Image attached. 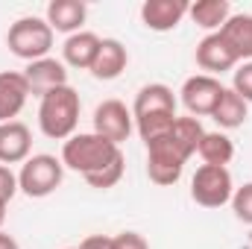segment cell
Instances as JSON below:
<instances>
[{"instance_id":"obj_20","label":"cell","mask_w":252,"mask_h":249,"mask_svg":"<svg viewBox=\"0 0 252 249\" xmlns=\"http://www.w3.org/2000/svg\"><path fill=\"white\" fill-rule=\"evenodd\" d=\"M211 118H214V124L220 126V129H238L250 118V103L244 97H238L232 88H226L223 97H220V103H217V109L211 112Z\"/></svg>"},{"instance_id":"obj_1","label":"cell","mask_w":252,"mask_h":249,"mask_svg":"<svg viewBox=\"0 0 252 249\" xmlns=\"http://www.w3.org/2000/svg\"><path fill=\"white\" fill-rule=\"evenodd\" d=\"M121 156H124L121 147L100 138L97 132H76L62 144V164L73 173H82V179L100 173Z\"/></svg>"},{"instance_id":"obj_17","label":"cell","mask_w":252,"mask_h":249,"mask_svg":"<svg viewBox=\"0 0 252 249\" xmlns=\"http://www.w3.org/2000/svg\"><path fill=\"white\" fill-rule=\"evenodd\" d=\"M126 64H129V53H126L124 44L118 38H103L100 53H97V59L91 64V76L94 79H103V82L118 79L126 70Z\"/></svg>"},{"instance_id":"obj_9","label":"cell","mask_w":252,"mask_h":249,"mask_svg":"<svg viewBox=\"0 0 252 249\" xmlns=\"http://www.w3.org/2000/svg\"><path fill=\"white\" fill-rule=\"evenodd\" d=\"M32 153V132L21 121L0 124V164H24Z\"/></svg>"},{"instance_id":"obj_25","label":"cell","mask_w":252,"mask_h":249,"mask_svg":"<svg viewBox=\"0 0 252 249\" xmlns=\"http://www.w3.org/2000/svg\"><path fill=\"white\" fill-rule=\"evenodd\" d=\"M232 211L241 223L252 226V182H247L244 187H235L232 193Z\"/></svg>"},{"instance_id":"obj_5","label":"cell","mask_w":252,"mask_h":249,"mask_svg":"<svg viewBox=\"0 0 252 249\" xmlns=\"http://www.w3.org/2000/svg\"><path fill=\"white\" fill-rule=\"evenodd\" d=\"M64 179V164L62 158L56 156H30L24 164H21V173H18V190L30 199H44L50 196L56 187L62 185Z\"/></svg>"},{"instance_id":"obj_27","label":"cell","mask_w":252,"mask_h":249,"mask_svg":"<svg viewBox=\"0 0 252 249\" xmlns=\"http://www.w3.org/2000/svg\"><path fill=\"white\" fill-rule=\"evenodd\" d=\"M112 249H150V244L138 232H121L112 238Z\"/></svg>"},{"instance_id":"obj_13","label":"cell","mask_w":252,"mask_h":249,"mask_svg":"<svg viewBox=\"0 0 252 249\" xmlns=\"http://www.w3.org/2000/svg\"><path fill=\"white\" fill-rule=\"evenodd\" d=\"M30 97V85L24 79L21 70H3L0 73V124H9L21 115V109L27 106Z\"/></svg>"},{"instance_id":"obj_31","label":"cell","mask_w":252,"mask_h":249,"mask_svg":"<svg viewBox=\"0 0 252 249\" xmlns=\"http://www.w3.org/2000/svg\"><path fill=\"white\" fill-rule=\"evenodd\" d=\"M6 205H9V202L0 199V232H3V223H6Z\"/></svg>"},{"instance_id":"obj_15","label":"cell","mask_w":252,"mask_h":249,"mask_svg":"<svg viewBox=\"0 0 252 249\" xmlns=\"http://www.w3.org/2000/svg\"><path fill=\"white\" fill-rule=\"evenodd\" d=\"M100 44H103V38L97 32H88V30L67 35L62 44L64 64H70L76 70H91V64L97 59V53H100Z\"/></svg>"},{"instance_id":"obj_14","label":"cell","mask_w":252,"mask_h":249,"mask_svg":"<svg viewBox=\"0 0 252 249\" xmlns=\"http://www.w3.org/2000/svg\"><path fill=\"white\" fill-rule=\"evenodd\" d=\"M147 115H176V97L173 88L161 82H150L135 94L132 103V118H147Z\"/></svg>"},{"instance_id":"obj_19","label":"cell","mask_w":252,"mask_h":249,"mask_svg":"<svg viewBox=\"0 0 252 249\" xmlns=\"http://www.w3.org/2000/svg\"><path fill=\"white\" fill-rule=\"evenodd\" d=\"M188 15L196 27H202L208 32H220L223 24L232 18V6H229V0H196L188 6Z\"/></svg>"},{"instance_id":"obj_4","label":"cell","mask_w":252,"mask_h":249,"mask_svg":"<svg viewBox=\"0 0 252 249\" xmlns=\"http://www.w3.org/2000/svg\"><path fill=\"white\" fill-rule=\"evenodd\" d=\"M190 158V153L173 138V132L156 138L147 144V176L150 182L167 187L176 185L182 179V170H185V161Z\"/></svg>"},{"instance_id":"obj_3","label":"cell","mask_w":252,"mask_h":249,"mask_svg":"<svg viewBox=\"0 0 252 249\" xmlns=\"http://www.w3.org/2000/svg\"><path fill=\"white\" fill-rule=\"evenodd\" d=\"M53 30L44 18H35V15H27V18H18L9 32H6V47L12 56L24 59V62H38V59H47V53L53 50Z\"/></svg>"},{"instance_id":"obj_28","label":"cell","mask_w":252,"mask_h":249,"mask_svg":"<svg viewBox=\"0 0 252 249\" xmlns=\"http://www.w3.org/2000/svg\"><path fill=\"white\" fill-rule=\"evenodd\" d=\"M15 193H18V176L12 173V167L0 164V199H3V202H9Z\"/></svg>"},{"instance_id":"obj_29","label":"cell","mask_w":252,"mask_h":249,"mask_svg":"<svg viewBox=\"0 0 252 249\" xmlns=\"http://www.w3.org/2000/svg\"><path fill=\"white\" fill-rule=\"evenodd\" d=\"M79 249H112V238L109 235H88L79 244Z\"/></svg>"},{"instance_id":"obj_30","label":"cell","mask_w":252,"mask_h":249,"mask_svg":"<svg viewBox=\"0 0 252 249\" xmlns=\"http://www.w3.org/2000/svg\"><path fill=\"white\" fill-rule=\"evenodd\" d=\"M0 249H21V247H18V241H15L12 235H6V232H0Z\"/></svg>"},{"instance_id":"obj_23","label":"cell","mask_w":252,"mask_h":249,"mask_svg":"<svg viewBox=\"0 0 252 249\" xmlns=\"http://www.w3.org/2000/svg\"><path fill=\"white\" fill-rule=\"evenodd\" d=\"M170 132H173V138L188 150L190 156L196 153V147H199V141H202V135H205L199 118H176V124H173Z\"/></svg>"},{"instance_id":"obj_6","label":"cell","mask_w":252,"mask_h":249,"mask_svg":"<svg viewBox=\"0 0 252 249\" xmlns=\"http://www.w3.org/2000/svg\"><path fill=\"white\" fill-rule=\"evenodd\" d=\"M235 182L229 167H217V164H202L196 167L193 179H190V196L196 205L202 208H220L226 202H232Z\"/></svg>"},{"instance_id":"obj_8","label":"cell","mask_w":252,"mask_h":249,"mask_svg":"<svg viewBox=\"0 0 252 249\" xmlns=\"http://www.w3.org/2000/svg\"><path fill=\"white\" fill-rule=\"evenodd\" d=\"M132 126H135V118H132V109H126L121 100H103L97 109H94V132L112 144H124L132 135Z\"/></svg>"},{"instance_id":"obj_21","label":"cell","mask_w":252,"mask_h":249,"mask_svg":"<svg viewBox=\"0 0 252 249\" xmlns=\"http://www.w3.org/2000/svg\"><path fill=\"white\" fill-rule=\"evenodd\" d=\"M196 156L202 158V164L226 167L235 158V144H232V138L226 132H205L199 147H196Z\"/></svg>"},{"instance_id":"obj_11","label":"cell","mask_w":252,"mask_h":249,"mask_svg":"<svg viewBox=\"0 0 252 249\" xmlns=\"http://www.w3.org/2000/svg\"><path fill=\"white\" fill-rule=\"evenodd\" d=\"M21 73H24V79H27V85H30V94H35V97H44L47 91L67 85L64 62L50 59V56H47V59H38V62H30Z\"/></svg>"},{"instance_id":"obj_24","label":"cell","mask_w":252,"mask_h":249,"mask_svg":"<svg viewBox=\"0 0 252 249\" xmlns=\"http://www.w3.org/2000/svg\"><path fill=\"white\" fill-rule=\"evenodd\" d=\"M124 167H126V161H124V156H121V158H115L109 167H103L100 173L88 176L85 182H88L91 187H97V190H109V187H115L121 179H124Z\"/></svg>"},{"instance_id":"obj_22","label":"cell","mask_w":252,"mask_h":249,"mask_svg":"<svg viewBox=\"0 0 252 249\" xmlns=\"http://www.w3.org/2000/svg\"><path fill=\"white\" fill-rule=\"evenodd\" d=\"M173 124H176V115H147V118H135V129H138V135H141L144 144L167 135L173 129Z\"/></svg>"},{"instance_id":"obj_32","label":"cell","mask_w":252,"mask_h":249,"mask_svg":"<svg viewBox=\"0 0 252 249\" xmlns=\"http://www.w3.org/2000/svg\"><path fill=\"white\" fill-rule=\"evenodd\" d=\"M67 249H79V247H67Z\"/></svg>"},{"instance_id":"obj_18","label":"cell","mask_w":252,"mask_h":249,"mask_svg":"<svg viewBox=\"0 0 252 249\" xmlns=\"http://www.w3.org/2000/svg\"><path fill=\"white\" fill-rule=\"evenodd\" d=\"M223 41L232 47V53L238 56V62H252V15H232L223 30H220Z\"/></svg>"},{"instance_id":"obj_10","label":"cell","mask_w":252,"mask_h":249,"mask_svg":"<svg viewBox=\"0 0 252 249\" xmlns=\"http://www.w3.org/2000/svg\"><path fill=\"white\" fill-rule=\"evenodd\" d=\"M188 6L190 3L185 0H147L141 6V21L153 32H170L182 24V18L188 15Z\"/></svg>"},{"instance_id":"obj_7","label":"cell","mask_w":252,"mask_h":249,"mask_svg":"<svg viewBox=\"0 0 252 249\" xmlns=\"http://www.w3.org/2000/svg\"><path fill=\"white\" fill-rule=\"evenodd\" d=\"M223 82L217 76H208V73H196L188 76L185 85H182V103L190 112V118H211V112L217 109L220 97H223Z\"/></svg>"},{"instance_id":"obj_26","label":"cell","mask_w":252,"mask_h":249,"mask_svg":"<svg viewBox=\"0 0 252 249\" xmlns=\"http://www.w3.org/2000/svg\"><path fill=\"white\" fill-rule=\"evenodd\" d=\"M232 91H235L238 97H244L247 103H252V62H241L238 67H235Z\"/></svg>"},{"instance_id":"obj_16","label":"cell","mask_w":252,"mask_h":249,"mask_svg":"<svg viewBox=\"0 0 252 249\" xmlns=\"http://www.w3.org/2000/svg\"><path fill=\"white\" fill-rule=\"evenodd\" d=\"M85 15H88V6L82 0H53L47 3V24L53 32H82V24H85Z\"/></svg>"},{"instance_id":"obj_2","label":"cell","mask_w":252,"mask_h":249,"mask_svg":"<svg viewBox=\"0 0 252 249\" xmlns=\"http://www.w3.org/2000/svg\"><path fill=\"white\" fill-rule=\"evenodd\" d=\"M79 94L62 85V88H53L41 97L38 103V129L53 138V141H67L76 135V126H79Z\"/></svg>"},{"instance_id":"obj_12","label":"cell","mask_w":252,"mask_h":249,"mask_svg":"<svg viewBox=\"0 0 252 249\" xmlns=\"http://www.w3.org/2000/svg\"><path fill=\"white\" fill-rule=\"evenodd\" d=\"M196 64L202 70H208V76L214 73H223V70H232L238 67V56L232 53V47L223 41L220 32H208L199 44H196Z\"/></svg>"}]
</instances>
